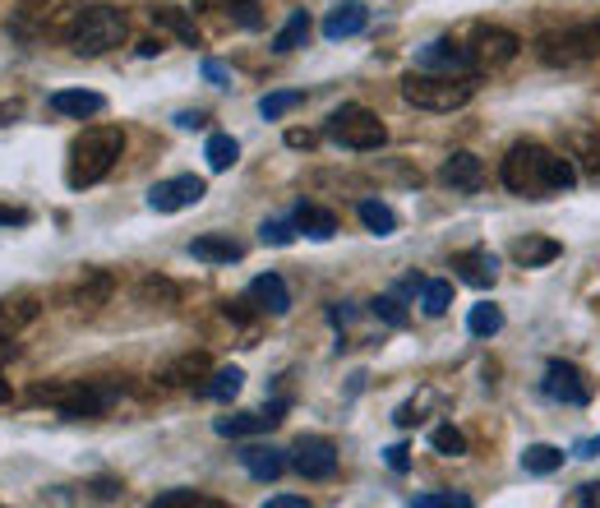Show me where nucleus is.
Segmentation results:
<instances>
[{
    "label": "nucleus",
    "mask_w": 600,
    "mask_h": 508,
    "mask_svg": "<svg viewBox=\"0 0 600 508\" xmlns=\"http://www.w3.org/2000/svg\"><path fill=\"white\" fill-rule=\"evenodd\" d=\"M499 176L522 199H550V194H568L572 186H578V167H572L568 158H559L555 148L536 144V139L513 144Z\"/></svg>",
    "instance_id": "nucleus-1"
},
{
    "label": "nucleus",
    "mask_w": 600,
    "mask_h": 508,
    "mask_svg": "<svg viewBox=\"0 0 600 508\" xmlns=\"http://www.w3.org/2000/svg\"><path fill=\"white\" fill-rule=\"evenodd\" d=\"M120 152H125L120 125H93V130H84L70 144V171H65L70 190H88V186L102 181V176H112V167L120 162Z\"/></svg>",
    "instance_id": "nucleus-2"
},
{
    "label": "nucleus",
    "mask_w": 600,
    "mask_h": 508,
    "mask_svg": "<svg viewBox=\"0 0 600 508\" xmlns=\"http://www.w3.org/2000/svg\"><path fill=\"white\" fill-rule=\"evenodd\" d=\"M129 38V19L116 6H88V10H74L70 23V46L80 56H107L120 42Z\"/></svg>",
    "instance_id": "nucleus-3"
},
{
    "label": "nucleus",
    "mask_w": 600,
    "mask_h": 508,
    "mask_svg": "<svg viewBox=\"0 0 600 508\" xmlns=\"http://www.w3.org/2000/svg\"><path fill=\"white\" fill-rule=\"evenodd\" d=\"M476 97V80H453V74H430V70H415L402 80V102L415 112H457Z\"/></svg>",
    "instance_id": "nucleus-4"
},
{
    "label": "nucleus",
    "mask_w": 600,
    "mask_h": 508,
    "mask_svg": "<svg viewBox=\"0 0 600 508\" xmlns=\"http://www.w3.org/2000/svg\"><path fill=\"white\" fill-rule=\"evenodd\" d=\"M324 135H328L337 148L375 152V148L388 144V125H383L370 107H360V102H347V107H337V112L324 120Z\"/></svg>",
    "instance_id": "nucleus-5"
},
{
    "label": "nucleus",
    "mask_w": 600,
    "mask_h": 508,
    "mask_svg": "<svg viewBox=\"0 0 600 508\" xmlns=\"http://www.w3.org/2000/svg\"><path fill=\"white\" fill-rule=\"evenodd\" d=\"M116 398H120L116 384H84V379H74V384H42V389H33V402L56 406V412L70 416V421L102 416Z\"/></svg>",
    "instance_id": "nucleus-6"
},
{
    "label": "nucleus",
    "mask_w": 600,
    "mask_h": 508,
    "mask_svg": "<svg viewBox=\"0 0 600 508\" xmlns=\"http://www.w3.org/2000/svg\"><path fill=\"white\" fill-rule=\"evenodd\" d=\"M536 56L545 65H555V70L596 61L600 56V19L596 23H578V29H559V33L536 38Z\"/></svg>",
    "instance_id": "nucleus-7"
},
{
    "label": "nucleus",
    "mask_w": 600,
    "mask_h": 508,
    "mask_svg": "<svg viewBox=\"0 0 600 508\" xmlns=\"http://www.w3.org/2000/svg\"><path fill=\"white\" fill-rule=\"evenodd\" d=\"M415 70H430V74H453V80H472L481 70L472 46L462 42H449V38H434L425 46H415Z\"/></svg>",
    "instance_id": "nucleus-8"
},
{
    "label": "nucleus",
    "mask_w": 600,
    "mask_h": 508,
    "mask_svg": "<svg viewBox=\"0 0 600 508\" xmlns=\"http://www.w3.org/2000/svg\"><path fill=\"white\" fill-rule=\"evenodd\" d=\"M540 389H545V398H555L564 406H587L591 402V379H587L582 366H572V361H550V366H545Z\"/></svg>",
    "instance_id": "nucleus-9"
},
{
    "label": "nucleus",
    "mask_w": 600,
    "mask_h": 508,
    "mask_svg": "<svg viewBox=\"0 0 600 508\" xmlns=\"http://www.w3.org/2000/svg\"><path fill=\"white\" fill-rule=\"evenodd\" d=\"M208 194V181L203 176H171V181H158L148 190V209L152 213H180V209H194V203H203Z\"/></svg>",
    "instance_id": "nucleus-10"
},
{
    "label": "nucleus",
    "mask_w": 600,
    "mask_h": 508,
    "mask_svg": "<svg viewBox=\"0 0 600 508\" xmlns=\"http://www.w3.org/2000/svg\"><path fill=\"white\" fill-rule=\"evenodd\" d=\"M522 51V38L513 29H499V23H485V29H476L472 38V56L481 70H499V65H513Z\"/></svg>",
    "instance_id": "nucleus-11"
},
{
    "label": "nucleus",
    "mask_w": 600,
    "mask_h": 508,
    "mask_svg": "<svg viewBox=\"0 0 600 508\" xmlns=\"http://www.w3.org/2000/svg\"><path fill=\"white\" fill-rule=\"evenodd\" d=\"M292 467H296L305 480H328V476H337V444L324 440V435H305V440L292 448Z\"/></svg>",
    "instance_id": "nucleus-12"
},
{
    "label": "nucleus",
    "mask_w": 600,
    "mask_h": 508,
    "mask_svg": "<svg viewBox=\"0 0 600 508\" xmlns=\"http://www.w3.org/2000/svg\"><path fill=\"white\" fill-rule=\"evenodd\" d=\"M286 421V402H273L264 412H236V416H218L213 430L222 440H245V435H269Z\"/></svg>",
    "instance_id": "nucleus-13"
},
{
    "label": "nucleus",
    "mask_w": 600,
    "mask_h": 508,
    "mask_svg": "<svg viewBox=\"0 0 600 508\" xmlns=\"http://www.w3.org/2000/svg\"><path fill=\"white\" fill-rule=\"evenodd\" d=\"M439 181L449 186V190H481L485 186V162L476 158V152H466V148H457V152H449L443 158V167H439Z\"/></svg>",
    "instance_id": "nucleus-14"
},
{
    "label": "nucleus",
    "mask_w": 600,
    "mask_h": 508,
    "mask_svg": "<svg viewBox=\"0 0 600 508\" xmlns=\"http://www.w3.org/2000/svg\"><path fill=\"white\" fill-rule=\"evenodd\" d=\"M365 23H370V10H365V0H337V6L324 14V38H328V42L356 38V33H365Z\"/></svg>",
    "instance_id": "nucleus-15"
},
{
    "label": "nucleus",
    "mask_w": 600,
    "mask_h": 508,
    "mask_svg": "<svg viewBox=\"0 0 600 508\" xmlns=\"http://www.w3.org/2000/svg\"><path fill=\"white\" fill-rule=\"evenodd\" d=\"M453 268H457V277L466 287H494V277H499V260H494V250H462L457 260H453Z\"/></svg>",
    "instance_id": "nucleus-16"
},
{
    "label": "nucleus",
    "mask_w": 600,
    "mask_h": 508,
    "mask_svg": "<svg viewBox=\"0 0 600 508\" xmlns=\"http://www.w3.org/2000/svg\"><path fill=\"white\" fill-rule=\"evenodd\" d=\"M112 292H116V277L97 268V273H84L80 283L70 287V305H74V310H84V315H93V310H102V305L112 300Z\"/></svg>",
    "instance_id": "nucleus-17"
},
{
    "label": "nucleus",
    "mask_w": 600,
    "mask_h": 508,
    "mask_svg": "<svg viewBox=\"0 0 600 508\" xmlns=\"http://www.w3.org/2000/svg\"><path fill=\"white\" fill-rule=\"evenodd\" d=\"M250 300H254L264 315H273V319H282L286 310H292V292H286L282 273H259L254 283H250Z\"/></svg>",
    "instance_id": "nucleus-18"
},
{
    "label": "nucleus",
    "mask_w": 600,
    "mask_h": 508,
    "mask_svg": "<svg viewBox=\"0 0 600 508\" xmlns=\"http://www.w3.org/2000/svg\"><path fill=\"white\" fill-rule=\"evenodd\" d=\"M241 467L254 476V480H277L286 467H292V457L273 444H245L241 448Z\"/></svg>",
    "instance_id": "nucleus-19"
},
{
    "label": "nucleus",
    "mask_w": 600,
    "mask_h": 508,
    "mask_svg": "<svg viewBox=\"0 0 600 508\" xmlns=\"http://www.w3.org/2000/svg\"><path fill=\"white\" fill-rule=\"evenodd\" d=\"M102 107H107V97L93 93V88H61V93H51V112H56V116L84 120V116H97Z\"/></svg>",
    "instance_id": "nucleus-20"
},
{
    "label": "nucleus",
    "mask_w": 600,
    "mask_h": 508,
    "mask_svg": "<svg viewBox=\"0 0 600 508\" xmlns=\"http://www.w3.org/2000/svg\"><path fill=\"white\" fill-rule=\"evenodd\" d=\"M508 254L522 264V268H545V264H555L559 254H564V245L559 241H550V236H517L513 245H508Z\"/></svg>",
    "instance_id": "nucleus-21"
},
{
    "label": "nucleus",
    "mask_w": 600,
    "mask_h": 508,
    "mask_svg": "<svg viewBox=\"0 0 600 508\" xmlns=\"http://www.w3.org/2000/svg\"><path fill=\"white\" fill-rule=\"evenodd\" d=\"M190 254H194V260H203V264H236V260H245V245L213 232V236H194Z\"/></svg>",
    "instance_id": "nucleus-22"
},
{
    "label": "nucleus",
    "mask_w": 600,
    "mask_h": 508,
    "mask_svg": "<svg viewBox=\"0 0 600 508\" xmlns=\"http://www.w3.org/2000/svg\"><path fill=\"white\" fill-rule=\"evenodd\" d=\"M148 19L158 23V29H167L171 38H180L186 46H199V29H194L190 10H180V6H152V10H148Z\"/></svg>",
    "instance_id": "nucleus-23"
},
{
    "label": "nucleus",
    "mask_w": 600,
    "mask_h": 508,
    "mask_svg": "<svg viewBox=\"0 0 600 508\" xmlns=\"http://www.w3.org/2000/svg\"><path fill=\"white\" fill-rule=\"evenodd\" d=\"M38 310H42V305H38L33 296H19V300H0V334H6V338H14L19 328H29V324L38 319Z\"/></svg>",
    "instance_id": "nucleus-24"
},
{
    "label": "nucleus",
    "mask_w": 600,
    "mask_h": 508,
    "mask_svg": "<svg viewBox=\"0 0 600 508\" xmlns=\"http://www.w3.org/2000/svg\"><path fill=\"white\" fill-rule=\"evenodd\" d=\"M356 213H360V222H365V232H375V236H393V232H398V213L388 209L383 199H360Z\"/></svg>",
    "instance_id": "nucleus-25"
},
{
    "label": "nucleus",
    "mask_w": 600,
    "mask_h": 508,
    "mask_svg": "<svg viewBox=\"0 0 600 508\" xmlns=\"http://www.w3.org/2000/svg\"><path fill=\"white\" fill-rule=\"evenodd\" d=\"M296 226H301L309 241H328L337 232V218L328 209H319V203H301V209H296Z\"/></svg>",
    "instance_id": "nucleus-26"
},
{
    "label": "nucleus",
    "mask_w": 600,
    "mask_h": 508,
    "mask_svg": "<svg viewBox=\"0 0 600 508\" xmlns=\"http://www.w3.org/2000/svg\"><path fill=\"white\" fill-rule=\"evenodd\" d=\"M203 158H208V171H231V167L241 162V144L231 139V135H208Z\"/></svg>",
    "instance_id": "nucleus-27"
},
{
    "label": "nucleus",
    "mask_w": 600,
    "mask_h": 508,
    "mask_svg": "<svg viewBox=\"0 0 600 508\" xmlns=\"http://www.w3.org/2000/svg\"><path fill=\"white\" fill-rule=\"evenodd\" d=\"M305 38H309V14H305V10H292V14H286V23L277 29V38H273V51H277V56H286V51L305 46Z\"/></svg>",
    "instance_id": "nucleus-28"
},
{
    "label": "nucleus",
    "mask_w": 600,
    "mask_h": 508,
    "mask_svg": "<svg viewBox=\"0 0 600 508\" xmlns=\"http://www.w3.org/2000/svg\"><path fill=\"white\" fill-rule=\"evenodd\" d=\"M241 389H245V374H241L236 366H222V370H213V374H208V384H203V393L213 398V402H231V398H236Z\"/></svg>",
    "instance_id": "nucleus-29"
},
{
    "label": "nucleus",
    "mask_w": 600,
    "mask_h": 508,
    "mask_svg": "<svg viewBox=\"0 0 600 508\" xmlns=\"http://www.w3.org/2000/svg\"><path fill=\"white\" fill-rule=\"evenodd\" d=\"M522 467H527L531 476H550L564 467V448L555 444H527V453H522Z\"/></svg>",
    "instance_id": "nucleus-30"
},
{
    "label": "nucleus",
    "mask_w": 600,
    "mask_h": 508,
    "mask_svg": "<svg viewBox=\"0 0 600 508\" xmlns=\"http://www.w3.org/2000/svg\"><path fill=\"white\" fill-rule=\"evenodd\" d=\"M449 305H453V283L449 277H430V283L421 287V310L430 319H439V315H449Z\"/></svg>",
    "instance_id": "nucleus-31"
},
{
    "label": "nucleus",
    "mask_w": 600,
    "mask_h": 508,
    "mask_svg": "<svg viewBox=\"0 0 600 508\" xmlns=\"http://www.w3.org/2000/svg\"><path fill=\"white\" fill-rule=\"evenodd\" d=\"M305 102L301 88H282V93H269V97H259V116L264 120H282V116H292L296 107Z\"/></svg>",
    "instance_id": "nucleus-32"
},
{
    "label": "nucleus",
    "mask_w": 600,
    "mask_h": 508,
    "mask_svg": "<svg viewBox=\"0 0 600 508\" xmlns=\"http://www.w3.org/2000/svg\"><path fill=\"white\" fill-rule=\"evenodd\" d=\"M466 328H472V338H494L504 328V310L499 305H472V315H466Z\"/></svg>",
    "instance_id": "nucleus-33"
},
{
    "label": "nucleus",
    "mask_w": 600,
    "mask_h": 508,
    "mask_svg": "<svg viewBox=\"0 0 600 508\" xmlns=\"http://www.w3.org/2000/svg\"><path fill=\"white\" fill-rule=\"evenodd\" d=\"M208 374V356H180V361H171L167 370H162V379L167 384H194V379H203Z\"/></svg>",
    "instance_id": "nucleus-34"
},
{
    "label": "nucleus",
    "mask_w": 600,
    "mask_h": 508,
    "mask_svg": "<svg viewBox=\"0 0 600 508\" xmlns=\"http://www.w3.org/2000/svg\"><path fill=\"white\" fill-rule=\"evenodd\" d=\"M430 448L439 457H466V435H462L457 425H434L430 430Z\"/></svg>",
    "instance_id": "nucleus-35"
},
{
    "label": "nucleus",
    "mask_w": 600,
    "mask_h": 508,
    "mask_svg": "<svg viewBox=\"0 0 600 508\" xmlns=\"http://www.w3.org/2000/svg\"><path fill=\"white\" fill-rule=\"evenodd\" d=\"M152 508H222V504L199 495V490H167V495L152 499Z\"/></svg>",
    "instance_id": "nucleus-36"
},
{
    "label": "nucleus",
    "mask_w": 600,
    "mask_h": 508,
    "mask_svg": "<svg viewBox=\"0 0 600 508\" xmlns=\"http://www.w3.org/2000/svg\"><path fill=\"white\" fill-rule=\"evenodd\" d=\"M370 315H375V319H383L388 328H407V324H411V315L402 310V300H398V296H375V300H370Z\"/></svg>",
    "instance_id": "nucleus-37"
},
{
    "label": "nucleus",
    "mask_w": 600,
    "mask_h": 508,
    "mask_svg": "<svg viewBox=\"0 0 600 508\" xmlns=\"http://www.w3.org/2000/svg\"><path fill=\"white\" fill-rule=\"evenodd\" d=\"M411 508H472V495L462 490H439V495H411Z\"/></svg>",
    "instance_id": "nucleus-38"
},
{
    "label": "nucleus",
    "mask_w": 600,
    "mask_h": 508,
    "mask_svg": "<svg viewBox=\"0 0 600 508\" xmlns=\"http://www.w3.org/2000/svg\"><path fill=\"white\" fill-rule=\"evenodd\" d=\"M296 236H301L296 218H292V222H286V218H273V222L259 226V241H264V245H292Z\"/></svg>",
    "instance_id": "nucleus-39"
},
{
    "label": "nucleus",
    "mask_w": 600,
    "mask_h": 508,
    "mask_svg": "<svg viewBox=\"0 0 600 508\" xmlns=\"http://www.w3.org/2000/svg\"><path fill=\"white\" fill-rule=\"evenodd\" d=\"M203 80L213 84V88H231V70L222 61H203Z\"/></svg>",
    "instance_id": "nucleus-40"
},
{
    "label": "nucleus",
    "mask_w": 600,
    "mask_h": 508,
    "mask_svg": "<svg viewBox=\"0 0 600 508\" xmlns=\"http://www.w3.org/2000/svg\"><path fill=\"white\" fill-rule=\"evenodd\" d=\"M383 457H388V467H393L398 476H402V472H411V448H407V444H393V448H383Z\"/></svg>",
    "instance_id": "nucleus-41"
},
{
    "label": "nucleus",
    "mask_w": 600,
    "mask_h": 508,
    "mask_svg": "<svg viewBox=\"0 0 600 508\" xmlns=\"http://www.w3.org/2000/svg\"><path fill=\"white\" fill-rule=\"evenodd\" d=\"M33 213L29 209H0V226H29Z\"/></svg>",
    "instance_id": "nucleus-42"
},
{
    "label": "nucleus",
    "mask_w": 600,
    "mask_h": 508,
    "mask_svg": "<svg viewBox=\"0 0 600 508\" xmlns=\"http://www.w3.org/2000/svg\"><path fill=\"white\" fill-rule=\"evenodd\" d=\"M176 287L171 283H144V300H171Z\"/></svg>",
    "instance_id": "nucleus-43"
},
{
    "label": "nucleus",
    "mask_w": 600,
    "mask_h": 508,
    "mask_svg": "<svg viewBox=\"0 0 600 508\" xmlns=\"http://www.w3.org/2000/svg\"><path fill=\"white\" fill-rule=\"evenodd\" d=\"M176 125H180V130H203L208 116H203V112H180V116H176Z\"/></svg>",
    "instance_id": "nucleus-44"
},
{
    "label": "nucleus",
    "mask_w": 600,
    "mask_h": 508,
    "mask_svg": "<svg viewBox=\"0 0 600 508\" xmlns=\"http://www.w3.org/2000/svg\"><path fill=\"white\" fill-rule=\"evenodd\" d=\"M199 10H241V6H250V0H194Z\"/></svg>",
    "instance_id": "nucleus-45"
},
{
    "label": "nucleus",
    "mask_w": 600,
    "mask_h": 508,
    "mask_svg": "<svg viewBox=\"0 0 600 508\" xmlns=\"http://www.w3.org/2000/svg\"><path fill=\"white\" fill-rule=\"evenodd\" d=\"M269 508H309V499H301V495H273Z\"/></svg>",
    "instance_id": "nucleus-46"
},
{
    "label": "nucleus",
    "mask_w": 600,
    "mask_h": 508,
    "mask_svg": "<svg viewBox=\"0 0 600 508\" xmlns=\"http://www.w3.org/2000/svg\"><path fill=\"white\" fill-rule=\"evenodd\" d=\"M162 51H167V46H162V38H148V42H139V56H144V61L162 56Z\"/></svg>",
    "instance_id": "nucleus-47"
},
{
    "label": "nucleus",
    "mask_w": 600,
    "mask_h": 508,
    "mask_svg": "<svg viewBox=\"0 0 600 508\" xmlns=\"http://www.w3.org/2000/svg\"><path fill=\"white\" fill-rule=\"evenodd\" d=\"M286 144H292V148H315V135H305V130H286Z\"/></svg>",
    "instance_id": "nucleus-48"
},
{
    "label": "nucleus",
    "mask_w": 600,
    "mask_h": 508,
    "mask_svg": "<svg viewBox=\"0 0 600 508\" xmlns=\"http://www.w3.org/2000/svg\"><path fill=\"white\" fill-rule=\"evenodd\" d=\"M578 457H600V435H591V440H582L578 448H572Z\"/></svg>",
    "instance_id": "nucleus-49"
},
{
    "label": "nucleus",
    "mask_w": 600,
    "mask_h": 508,
    "mask_svg": "<svg viewBox=\"0 0 600 508\" xmlns=\"http://www.w3.org/2000/svg\"><path fill=\"white\" fill-rule=\"evenodd\" d=\"M572 504H600V486H582L578 495H572Z\"/></svg>",
    "instance_id": "nucleus-50"
},
{
    "label": "nucleus",
    "mask_w": 600,
    "mask_h": 508,
    "mask_svg": "<svg viewBox=\"0 0 600 508\" xmlns=\"http://www.w3.org/2000/svg\"><path fill=\"white\" fill-rule=\"evenodd\" d=\"M10 356H14V342H10L6 334H0V366H6V361H10Z\"/></svg>",
    "instance_id": "nucleus-51"
},
{
    "label": "nucleus",
    "mask_w": 600,
    "mask_h": 508,
    "mask_svg": "<svg viewBox=\"0 0 600 508\" xmlns=\"http://www.w3.org/2000/svg\"><path fill=\"white\" fill-rule=\"evenodd\" d=\"M0 402H10V379H0Z\"/></svg>",
    "instance_id": "nucleus-52"
},
{
    "label": "nucleus",
    "mask_w": 600,
    "mask_h": 508,
    "mask_svg": "<svg viewBox=\"0 0 600 508\" xmlns=\"http://www.w3.org/2000/svg\"><path fill=\"white\" fill-rule=\"evenodd\" d=\"M0 116H6V112H0Z\"/></svg>",
    "instance_id": "nucleus-53"
}]
</instances>
